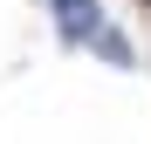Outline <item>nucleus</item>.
Masks as SVG:
<instances>
[{"mask_svg":"<svg viewBox=\"0 0 151 144\" xmlns=\"http://www.w3.org/2000/svg\"><path fill=\"white\" fill-rule=\"evenodd\" d=\"M55 21H62V34L69 41H96V0H55Z\"/></svg>","mask_w":151,"mask_h":144,"instance_id":"f257e3e1","label":"nucleus"},{"mask_svg":"<svg viewBox=\"0 0 151 144\" xmlns=\"http://www.w3.org/2000/svg\"><path fill=\"white\" fill-rule=\"evenodd\" d=\"M144 7H151V0H144Z\"/></svg>","mask_w":151,"mask_h":144,"instance_id":"f03ea898","label":"nucleus"}]
</instances>
